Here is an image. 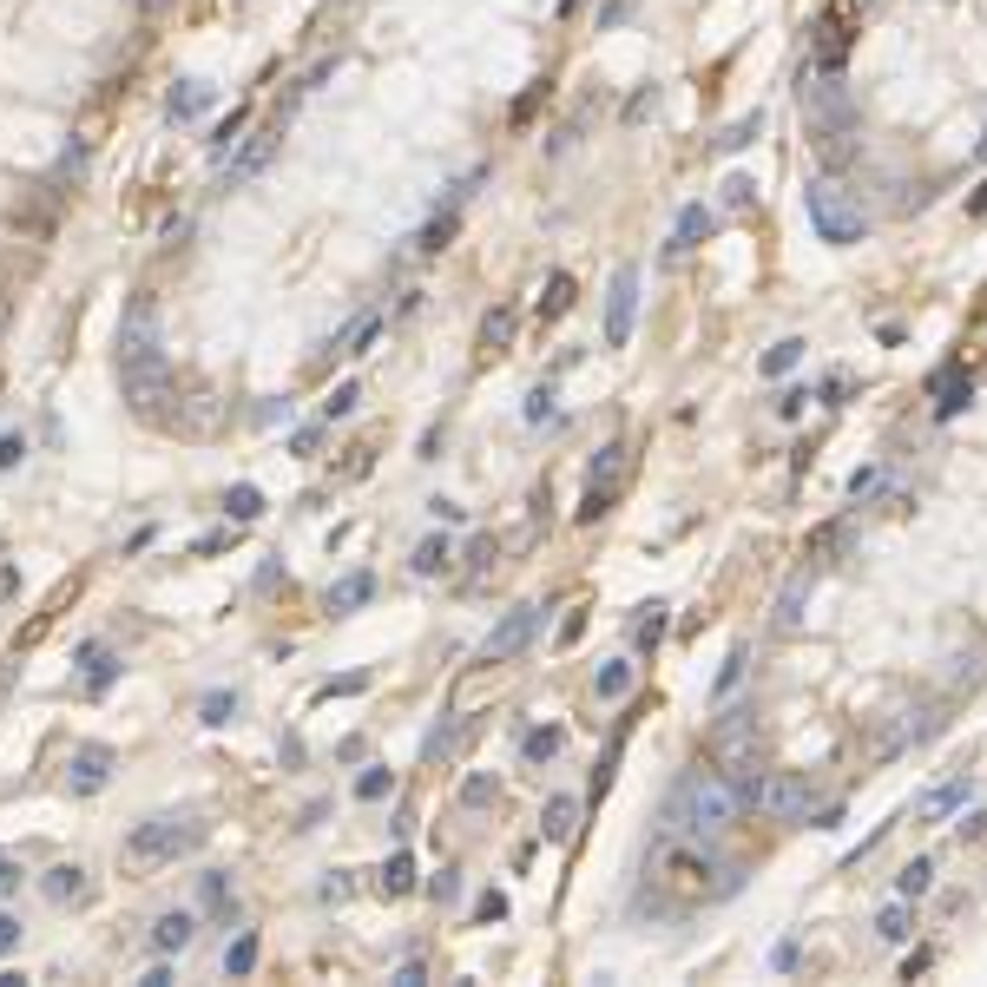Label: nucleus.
<instances>
[{
    "label": "nucleus",
    "mask_w": 987,
    "mask_h": 987,
    "mask_svg": "<svg viewBox=\"0 0 987 987\" xmlns=\"http://www.w3.org/2000/svg\"><path fill=\"white\" fill-rule=\"evenodd\" d=\"M737 810H744V797L731 790L724 770H691L678 784L672 810H665V836H718L737 823Z\"/></svg>",
    "instance_id": "1"
},
{
    "label": "nucleus",
    "mask_w": 987,
    "mask_h": 987,
    "mask_svg": "<svg viewBox=\"0 0 987 987\" xmlns=\"http://www.w3.org/2000/svg\"><path fill=\"white\" fill-rule=\"evenodd\" d=\"M803 211H810V224H816L823 244H856L862 224H869V218H862V204H856V191H849L836 172H823V178L803 185Z\"/></svg>",
    "instance_id": "2"
},
{
    "label": "nucleus",
    "mask_w": 987,
    "mask_h": 987,
    "mask_svg": "<svg viewBox=\"0 0 987 987\" xmlns=\"http://www.w3.org/2000/svg\"><path fill=\"white\" fill-rule=\"evenodd\" d=\"M711 876H718V869H711L698 849H685L678 836H665V849H658V862H652V882L665 889V902H658V909H691V902H705V895H711Z\"/></svg>",
    "instance_id": "3"
},
{
    "label": "nucleus",
    "mask_w": 987,
    "mask_h": 987,
    "mask_svg": "<svg viewBox=\"0 0 987 987\" xmlns=\"http://www.w3.org/2000/svg\"><path fill=\"white\" fill-rule=\"evenodd\" d=\"M198 836H204V823H191V816H145L139 830L126 836V856L139 869H158V862H178Z\"/></svg>",
    "instance_id": "4"
},
{
    "label": "nucleus",
    "mask_w": 987,
    "mask_h": 987,
    "mask_svg": "<svg viewBox=\"0 0 987 987\" xmlns=\"http://www.w3.org/2000/svg\"><path fill=\"white\" fill-rule=\"evenodd\" d=\"M126 402H132V415H145V422H165V402H178V376H172V362L158 356H139V362H126Z\"/></svg>",
    "instance_id": "5"
},
{
    "label": "nucleus",
    "mask_w": 987,
    "mask_h": 987,
    "mask_svg": "<svg viewBox=\"0 0 987 987\" xmlns=\"http://www.w3.org/2000/svg\"><path fill=\"white\" fill-rule=\"evenodd\" d=\"M632 316H639V264H619L606 290V349L632 343Z\"/></svg>",
    "instance_id": "6"
},
{
    "label": "nucleus",
    "mask_w": 987,
    "mask_h": 987,
    "mask_svg": "<svg viewBox=\"0 0 987 987\" xmlns=\"http://www.w3.org/2000/svg\"><path fill=\"white\" fill-rule=\"evenodd\" d=\"M533 632H540V606H514L501 626L481 639V665H507V658H520Z\"/></svg>",
    "instance_id": "7"
},
{
    "label": "nucleus",
    "mask_w": 987,
    "mask_h": 987,
    "mask_svg": "<svg viewBox=\"0 0 987 987\" xmlns=\"http://www.w3.org/2000/svg\"><path fill=\"white\" fill-rule=\"evenodd\" d=\"M803 106H810V126L823 145L849 139V119H856V106H849L843 86H803Z\"/></svg>",
    "instance_id": "8"
},
{
    "label": "nucleus",
    "mask_w": 987,
    "mask_h": 987,
    "mask_svg": "<svg viewBox=\"0 0 987 987\" xmlns=\"http://www.w3.org/2000/svg\"><path fill=\"white\" fill-rule=\"evenodd\" d=\"M849 27H856V0H830V7H823V20H816V66H823V73H836V66H843Z\"/></svg>",
    "instance_id": "9"
},
{
    "label": "nucleus",
    "mask_w": 987,
    "mask_h": 987,
    "mask_svg": "<svg viewBox=\"0 0 987 987\" xmlns=\"http://www.w3.org/2000/svg\"><path fill=\"white\" fill-rule=\"evenodd\" d=\"M757 810H770L777 823H810V777L803 770H777L764 784V803Z\"/></svg>",
    "instance_id": "10"
},
{
    "label": "nucleus",
    "mask_w": 987,
    "mask_h": 987,
    "mask_svg": "<svg viewBox=\"0 0 987 987\" xmlns=\"http://www.w3.org/2000/svg\"><path fill=\"white\" fill-rule=\"evenodd\" d=\"M158 349V303L152 297H132L126 303V323H119V362H139Z\"/></svg>",
    "instance_id": "11"
},
{
    "label": "nucleus",
    "mask_w": 987,
    "mask_h": 987,
    "mask_svg": "<svg viewBox=\"0 0 987 987\" xmlns=\"http://www.w3.org/2000/svg\"><path fill=\"white\" fill-rule=\"evenodd\" d=\"M106 777H112V751H106V744H79V751L66 757V784H73L79 797L106 790Z\"/></svg>",
    "instance_id": "12"
},
{
    "label": "nucleus",
    "mask_w": 987,
    "mask_h": 987,
    "mask_svg": "<svg viewBox=\"0 0 987 987\" xmlns=\"http://www.w3.org/2000/svg\"><path fill=\"white\" fill-rule=\"evenodd\" d=\"M751 731H757V711H724L718 731H711V751L724 764H737V757H751Z\"/></svg>",
    "instance_id": "13"
},
{
    "label": "nucleus",
    "mask_w": 987,
    "mask_h": 987,
    "mask_svg": "<svg viewBox=\"0 0 987 987\" xmlns=\"http://www.w3.org/2000/svg\"><path fill=\"white\" fill-rule=\"evenodd\" d=\"M968 797H974V777L961 770V777H948V784H935V790H928V797L915 803V816H922V823H941V816H955Z\"/></svg>",
    "instance_id": "14"
},
{
    "label": "nucleus",
    "mask_w": 987,
    "mask_h": 987,
    "mask_svg": "<svg viewBox=\"0 0 987 987\" xmlns=\"http://www.w3.org/2000/svg\"><path fill=\"white\" fill-rule=\"evenodd\" d=\"M277 139H283V126H264L257 139H244V152L231 158V185H244V178H257L270 165V152H277Z\"/></svg>",
    "instance_id": "15"
},
{
    "label": "nucleus",
    "mask_w": 987,
    "mask_h": 987,
    "mask_svg": "<svg viewBox=\"0 0 987 987\" xmlns=\"http://www.w3.org/2000/svg\"><path fill=\"white\" fill-rule=\"evenodd\" d=\"M376 329H382V316L376 310H362V316H349L343 329H336V356H369V343H376Z\"/></svg>",
    "instance_id": "16"
},
{
    "label": "nucleus",
    "mask_w": 987,
    "mask_h": 987,
    "mask_svg": "<svg viewBox=\"0 0 987 987\" xmlns=\"http://www.w3.org/2000/svg\"><path fill=\"white\" fill-rule=\"evenodd\" d=\"M540 830H547V843H573V830H580V797H547Z\"/></svg>",
    "instance_id": "17"
},
{
    "label": "nucleus",
    "mask_w": 987,
    "mask_h": 987,
    "mask_svg": "<svg viewBox=\"0 0 987 987\" xmlns=\"http://www.w3.org/2000/svg\"><path fill=\"white\" fill-rule=\"evenodd\" d=\"M40 889H47V902H86V889H93V882H86V869H79V862H60V869H47V882H40Z\"/></svg>",
    "instance_id": "18"
},
{
    "label": "nucleus",
    "mask_w": 987,
    "mask_h": 987,
    "mask_svg": "<svg viewBox=\"0 0 987 987\" xmlns=\"http://www.w3.org/2000/svg\"><path fill=\"white\" fill-rule=\"evenodd\" d=\"M191 935H198V922H191L185 909H172V915H158V922H152V948H158V955H178V948H191Z\"/></svg>",
    "instance_id": "19"
},
{
    "label": "nucleus",
    "mask_w": 987,
    "mask_h": 987,
    "mask_svg": "<svg viewBox=\"0 0 987 987\" xmlns=\"http://www.w3.org/2000/svg\"><path fill=\"white\" fill-rule=\"evenodd\" d=\"M626 461H632L626 441H606V448L593 455V468H586V481H593V487H619V481H626Z\"/></svg>",
    "instance_id": "20"
},
{
    "label": "nucleus",
    "mask_w": 987,
    "mask_h": 987,
    "mask_svg": "<svg viewBox=\"0 0 987 987\" xmlns=\"http://www.w3.org/2000/svg\"><path fill=\"white\" fill-rule=\"evenodd\" d=\"M711 231H718V218H711L705 204H685V211H678V231H672V251H691V244H705Z\"/></svg>",
    "instance_id": "21"
},
{
    "label": "nucleus",
    "mask_w": 987,
    "mask_h": 987,
    "mask_svg": "<svg viewBox=\"0 0 987 987\" xmlns=\"http://www.w3.org/2000/svg\"><path fill=\"white\" fill-rule=\"evenodd\" d=\"M935 389H941V402H935V415L948 422V415H961L968 408V395H974V382H961V369H935Z\"/></svg>",
    "instance_id": "22"
},
{
    "label": "nucleus",
    "mask_w": 987,
    "mask_h": 987,
    "mask_svg": "<svg viewBox=\"0 0 987 987\" xmlns=\"http://www.w3.org/2000/svg\"><path fill=\"white\" fill-rule=\"evenodd\" d=\"M632 678H639V672H632L626 658H612V665H599L593 691H599V698H632Z\"/></svg>",
    "instance_id": "23"
},
{
    "label": "nucleus",
    "mask_w": 987,
    "mask_h": 987,
    "mask_svg": "<svg viewBox=\"0 0 987 987\" xmlns=\"http://www.w3.org/2000/svg\"><path fill=\"white\" fill-rule=\"evenodd\" d=\"M369 593H376V580H369V573H349L343 586H329V612H356Z\"/></svg>",
    "instance_id": "24"
},
{
    "label": "nucleus",
    "mask_w": 987,
    "mask_h": 987,
    "mask_svg": "<svg viewBox=\"0 0 987 987\" xmlns=\"http://www.w3.org/2000/svg\"><path fill=\"white\" fill-rule=\"evenodd\" d=\"M928 731H935V718H928V711H909V718H902L889 737H882V757H895L902 744H915V737H928Z\"/></svg>",
    "instance_id": "25"
},
{
    "label": "nucleus",
    "mask_w": 987,
    "mask_h": 987,
    "mask_svg": "<svg viewBox=\"0 0 987 987\" xmlns=\"http://www.w3.org/2000/svg\"><path fill=\"white\" fill-rule=\"evenodd\" d=\"M79 658H86V685H93V691H106L112 678H119V658H112L106 645H86Z\"/></svg>",
    "instance_id": "26"
},
{
    "label": "nucleus",
    "mask_w": 987,
    "mask_h": 987,
    "mask_svg": "<svg viewBox=\"0 0 987 987\" xmlns=\"http://www.w3.org/2000/svg\"><path fill=\"white\" fill-rule=\"evenodd\" d=\"M566 310H573V277H566V270H553L547 290H540V316H566Z\"/></svg>",
    "instance_id": "27"
},
{
    "label": "nucleus",
    "mask_w": 987,
    "mask_h": 987,
    "mask_svg": "<svg viewBox=\"0 0 987 987\" xmlns=\"http://www.w3.org/2000/svg\"><path fill=\"white\" fill-rule=\"evenodd\" d=\"M757 132H764V112H744L737 126H724V139H718V152H744V145H757Z\"/></svg>",
    "instance_id": "28"
},
{
    "label": "nucleus",
    "mask_w": 987,
    "mask_h": 987,
    "mask_svg": "<svg viewBox=\"0 0 987 987\" xmlns=\"http://www.w3.org/2000/svg\"><path fill=\"white\" fill-rule=\"evenodd\" d=\"M224 514H231V520H257V514H264V494H257L251 481L231 487V494H224Z\"/></svg>",
    "instance_id": "29"
},
{
    "label": "nucleus",
    "mask_w": 987,
    "mask_h": 987,
    "mask_svg": "<svg viewBox=\"0 0 987 987\" xmlns=\"http://www.w3.org/2000/svg\"><path fill=\"white\" fill-rule=\"evenodd\" d=\"M514 323H520L514 310H494V316L481 323V349H507V343H514Z\"/></svg>",
    "instance_id": "30"
},
{
    "label": "nucleus",
    "mask_w": 987,
    "mask_h": 987,
    "mask_svg": "<svg viewBox=\"0 0 987 987\" xmlns=\"http://www.w3.org/2000/svg\"><path fill=\"white\" fill-rule=\"evenodd\" d=\"M928 882H935V862L915 856L909 869H902V882H895V889H902V902H915V895H928Z\"/></svg>",
    "instance_id": "31"
},
{
    "label": "nucleus",
    "mask_w": 987,
    "mask_h": 987,
    "mask_svg": "<svg viewBox=\"0 0 987 987\" xmlns=\"http://www.w3.org/2000/svg\"><path fill=\"white\" fill-rule=\"evenodd\" d=\"M803 593H810V566H803L797 580L784 586V599H777V626H797V606H803Z\"/></svg>",
    "instance_id": "32"
},
{
    "label": "nucleus",
    "mask_w": 987,
    "mask_h": 987,
    "mask_svg": "<svg viewBox=\"0 0 987 987\" xmlns=\"http://www.w3.org/2000/svg\"><path fill=\"white\" fill-rule=\"evenodd\" d=\"M797 362H803V343H797V336H784V343H777V349L764 356V376H790Z\"/></svg>",
    "instance_id": "33"
},
{
    "label": "nucleus",
    "mask_w": 987,
    "mask_h": 987,
    "mask_svg": "<svg viewBox=\"0 0 987 987\" xmlns=\"http://www.w3.org/2000/svg\"><path fill=\"white\" fill-rule=\"evenodd\" d=\"M251 968H257V935H237L224 948V974H251Z\"/></svg>",
    "instance_id": "34"
},
{
    "label": "nucleus",
    "mask_w": 987,
    "mask_h": 987,
    "mask_svg": "<svg viewBox=\"0 0 987 987\" xmlns=\"http://www.w3.org/2000/svg\"><path fill=\"white\" fill-rule=\"evenodd\" d=\"M408 889H415V862L389 856V869H382V895H408Z\"/></svg>",
    "instance_id": "35"
},
{
    "label": "nucleus",
    "mask_w": 987,
    "mask_h": 987,
    "mask_svg": "<svg viewBox=\"0 0 987 987\" xmlns=\"http://www.w3.org/2000/svg\"><path fill=\"white\" fill-rule=\"evenodd\" d=\"M520 751H527V764H547V757H560V731H527V744H520Z\"/></svg>",
    "instance_id": "36"
},
{
    "label": "nucleus",
    "mask_w": 987,
    "mask_h": 987,
    "mask_svg": "<svg viewBox=\"0 0 987 987\" xmlns=\"http://www.w3.org/2000/svg\"><path fill=\"white\" fill-rule=\"evenodd\" d=\"M448 560H455V553H448V540H422V547H415V573H441Z\"/></svg>",
    "instance_id": "37"
},
{
    "label": "nucleus",
    "mask_w": 987,
    "mask_h": 987,
    "mask_svg": "<svg viewBox=\"0 0 987 987\" xmlns=\"http://www.w3.org/2000/svg\"><path fill=\"white\" fill-rule=\"evenodd\" d=\"M612 514V487H586V501H580V520L593 527V520H606Z\"/></svg>",
    "instance_id": "38"
},
{
    "label": "nucleus",
    "mask_w": 987,
    "mask_h": 987,
    "mask_svg": "<svg viewBox=\"0 0 987 987\" xmlns=\"http://www.w3.org/2000/svg\"><path fill=\"white\" fill-rule=\"evenodd\" d=\"M356 402H362V389H356V382H343V389H336V395L323 402V422H336V415H349Z\"/></svg>",
    "instance_id": "39"
},
{
    "label": "nucleus",
    "mask_w": 987,
    "mask_h": 987,
    "mask_svg": "<svg viewBox=\"0 0 987 987\" xmlns=\"http://www.w3.org/2000/svg\"><path fill=\"white\" fill-rule=\"evenodd\" d=\"M461 803H468V810H481V803H494V777H481V770H474L468 784H461Z\"/></svg>",
    "instance_id": "40"
},
{
    "label": "nucleus",
    "mask_w": 987,
    "mask_h": 987,
    "mask_svg": "<svg viewBox=\"0 0 987 987\" xmlns=\"http://www.w3.org/2000/svg\"><path fill=\"white\" fill-rule=\"evenodd\" d=\"M882 941H909V909H902V902H895V909H882Z\"/></svg>",
    "instance_id": "41"
},
{
    "label": "nucleus",
    "mask_w": 987,
    "mask_h": 987,
    "mask_svg": "<svg viewBox=\"0 0 987 987\" xmlns=\"http://www.w3.org/2000/svg\"><path fill=\"white\" fill-rule=\"evenodd\" d=\"M737 685H744V652H731V658H724V672H718V685H711V691H718V698H731Z\"/></svg>",
    "instance_id": "42"
},
{
    "label": "nucleus",
    "mask_w": 987,
    "mask_h": 987,
    "mask_svg": "<svg viewBox=\"0 0 987 987\" xmlns=\"http://www.w3.org/2000/svg\"><path fill=\"white\" fill-rule=\"evenodd\" d=\"M356 797H362V803L389 797V770H362V777H356Z\"/></svg>",
    "instance_id": "43"
},
{
    "label": "nucleus",
    "mask_w": 987,
    "mask_h": 987,
    "mask_svg": "<svg viewBox=\"0 0 987 987\" xmlns=\"http://www.w3.org/2000/svg\"><path fill=\"white\" fill-rule=\"evenodd\" d=\"M198 106H204V86H185V93H172V99H165V112H172V119H191Z\"/></svg>",
    "instance_id": "44"
},
{
    "label": "nucleus",
    "mask_w": 987,
    "mask_h": 987,
    "mask_svg": "<svg viewBox=\"0 0 987 987\" xmlns=\"http://www.w3.org/2000/svg\"><path fill=\"white\" fill-rule=\"evenodd\" d=\"M231 711H237L231 691H211V698H204V724H231Z\"/></svg>",
    "instance_id": "45"
},
{
    "label": "nucleus",
    "mask_w": 987,
    "mask_h": 987,
    "mask_svg": "<svg viewBox=\"0 0 987 987\" xmlns=\"http://www.w3.org/2000/svg\"><path fill=\"white\" fill-rule=\"evenodd\" d=\"M244 119H251V112H231V119H224V126H218V139H211V152H231V145H237V132H244Z\"/></svg>",
    "instance_id": "46"
},
{
    "label": "nucleus",
    "mask_w": 987,
    "mask_h": 987,
    "mask_svg": "<svg viewBox=\"0 0 987 987\" xmlns=\"http://www.w3.org/2000/svg\"><path fill=\"white\" fill-rule=\"evenodd\" d=\"M652 619H639V645H658L665 639V606H645Z\"/></svg>",
    "instance_id": "47"
},
{
    "label": "nucleus",
    "mask_w": 987,
    "mask_h": 987,
    "mask_svg": "<svg viewBox=\"0 0 987 987\" xmlns=\"http://www.w3.org/2000/svg\"><path fill=\"white\" fill-rule=\"evenodd\" d=\"M428 895H435V902H455V895H461V876H455V869H441V876L428 882Z\"/></svg>",
    "instance_id": "48"
},
{
    "label": "nucleus",
    "mask_w": 987,
    "mask_h": 987,
    "mask_svg": "<svg viewBox=\"0 0 987 987\" xmlns=\"http://www.w3.org/2000/svg\"><path fill=\"white\" fill-rule=\"evenodd\" d=\"M876 487H882V468H856V474H849V494H856V501H862V494H876Z\"/></svg>",
    "instance_id": "49"
},
{
    "label": "nucleus",
    "mask_w": 987,
    "mask_h": 987,
    "mask_svg": "<svg viewBox=\"0 0 987 987\" xmlns=\"http://www.w3.org/2000/svg\"><path fill=\"white\" fill-rule=\"evenodd\" d=\"M422 981H428L422 961H402V968H395V987H422Z\"/></svg>",
    "instance_id": "50"
},
{
    "label": "nucleus",
    "mask_w": 987,
    "mask_h": 987,
    "mask_svg": "<svg viewBox=\"0 0 987 987\" xmlns=\"http://www.w3.org/2000/svg\"><path fill=\"white\" fill-rule=\"evenodd\" d=\"M20 455H27V441H20V435H0V468H14Z\"/></svg>",
    "instance_id": "51"
},
{
    "label": "nucleus",
    "mask_w": 987,
    "mask_h": 987,
    "mask_svg": "<svg viewBox=\"0 0 987 987\" xmlns=\"http://www.w3.org/2000/svg\"><path fill=\"white\" fill-rule=\"evenodd\" d=\"M14 948H20V922L14 915H0V955H14Z\"/></svg>",
    "instance_id": "52"
},
{
    "label": "nucleus",
    "mask_w": 987,
    "mask_h": 987,
    "mask_svg": "<svg viewBox=\"0 0 987 987\" xmlns=\"http://www.w3.org/2000/svg\"><path fill=\"white\" fill-rule=\"evenodd\" d=\"M547 408H553V395L533 389V395H527V422H547Z\"/></svg>",
    "instance_id": "53"
},
{
    "label": "nucleus",
    "mask_w": 987,
    "mask_h": 987,
    "mask_svg": "<svg viewBox=\"0 0 987 987\" xmlns=\"http://www.w3.org/2000/svg\"><path fill=\"white\" fill-rule=\"evenodd\" d=\"M507 915V895H481V922H501Z\"/></svg>",
    "instance_id": "54"
},
{
    "label": "nucleus",
    "mask_w": 987,
    "mask_h": 987,
    "mask_svg": "<svg viewBox=\"0 0 987 987\" xmlns=\"http://www.w3.org/2000/svg\"><path fill=\"white\" fill-rule=\"evenodd\" d=\"M586 632V612H566V626H560V645H573Z\"/></svg>",
    "instance_id": "55"
},
{
    "label": "nucleus",
    "mask_w": 987,
    "mask_h": 987,
    "mask_svg": "<svg viewBox=\"0 0 987 987\" xmlns=\"http://www.w3.org/2000/svg\"><path fill=\"white\" fill-rule=\"evenodd\" d=\"M955 830H961V836H968V843H974V836H987V816H981V810H974V816H961Z\"/></svg>",
    "instance_id": "56"
},
{
    "label": "nucleus",
    "mask_w": 987,
    "mask_h": 987,
    "mask_svg": "<svg viewBox=\"0 0 987 987\" xmlns=\"http://www.w3.org/2000/svg\"><path fill=\"white\" fill-rule=\"evenodd\" d=\"M724 191H731V204H751V198H757V185H751V178H731Z\"/></svg>",
    "instance_id": "57"
},
{
    "label": "nucleus",
    "mask_w": 987,
    "mask_h": 987,
    "mask_svg": "<svg viewBox=\"0 0 987 987\" xmlns=\"http://www.w3.org/2000/svg\"><path fill=\"white\" fill-rule=\"evenodd\" d=\"M14 882H20V869H14L7 856H0V889H14Z\"/></svg>",
    "instance_id": "58"
},
{
    "label": "nucleus",
    "mask_w": 987,
    "mask_h": 987,
    "mask_svg": "<svg viewBox=\"0 0 987 987\" xmlns=\"http://www.w3.org/2000/svg\"><path fill=\"white\" fill-rule=\"evenodd\" d=\"M0 329H7V297H0Z\"/></svg>",
    "instance_id": "59"
}]
</instances>
